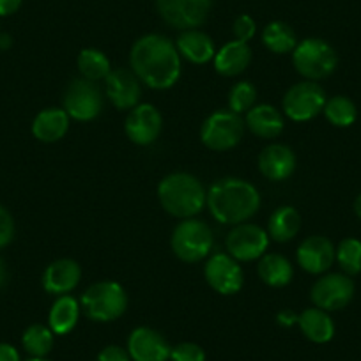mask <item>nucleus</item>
<instances>
[{
	"label": "nucleus",
	"instance_id": "423d86ee",
	"mask_svg": "<svg viewBox=\"0 0 361 361\" xmlns=\"http://www.w3.org/2000/svg\"><path fill=\"white\" fill-rule=\"evenodd\" d=\"M170 245L177 259L183 262H199L206 259L213 248V231L202 220L188 218L173 228Z\"/></svg>",
	"mask_w": 361,
	"mask_h": 361
},
{
	"label": "nucleus",
	"instance_id": "cd10ccee",
	"mask_svg": "<svg viewBox=\"0 0 361 361\" xmlns=\"http://www.w3.org/2000/svg\"><path fill=\"white\" fill-rule=\"evenodd\" d=\"M262 43L273 54H290L298 47V37L294 30L283 22L267 23L262 32Z\"/></svg>",
	"mask_w": 361,
	"mask_h": 361
},
{
	"label": "nucleus",
	"instance_id": "bb28decb",
	"mask_svg": "<svg viewBox=\"0 0 361 361\" xmlns=\"http://www.w3.org/2000/svg\"><path fill=\"white\" fill-rule=\"evenodd\" d=\"M301 216L294 207L282 206L271 214L267 224V234L279 243H287L300 232Z\"/></svg>",
	"mask_w": 361,
	"mask_h": 361
},
{
	"label": "nucleus",
	"instance_id": "393cba45",
	"mask_svg": "<svg viewBox=\"0 0 361 361\" xmlns=\"http://www.w3.org/2000/svg\"><path fill=\"white\" fill-rule=\"evenodd\" d=\"M80 319V303L73 296H59L48 314V326L54 335H68Z\"/></svg>",
	"mask_w": 361,
	"mask_h": 361
},
{
	"label": "nucleus",
	"instance_id": "f8f14e48",
	"mask_svg": "<svg viewBox=\"0 0 361 361\" xmlns=\"http://www.w3.org/2000/svg\"><path fill=\"white\" fill-rule=\"evenodd\" d=\"M310 294L314 305L321 310H342L354 298V282L343 273H331L319 279L312 287Z\"/></svg>",
	"mask_w": 361,
	"mask_h": 361
},
{
	"label": "nucleus",
	"instance_id": "aec40b11",
	"mask_svg": "<svg viewBox=\"0 0 361 361\" xmlns=\"http://www.w3.org/2000/svg\"><path fill=\"white\" fill-rule=\"evenodd\" d=\"M252 62V48L243 41H231L224 44L214 55V68L224 76H238Z\"/></svg>",
	"mask_w": 361,
	"mask_h": 361
},
{
	"label": "nucleus",
	"instance_id": "b1692460",
	"mask_svg": "<svg viewBox=\"0 0 361 361\" xmlns=\"http://www.w3.org/2000/svg\"><path fill=\"white\" fill-rule=\"evenodd\" d=\"M301 333L314 343H328L335 336V322L329 314L321 308H307L298 317Z\"/></svg>",
	"mask_w": 361,
	"mask_h": 361
},
{
	"label": "nucleus",
	"instance_id": "79ce46f5",
	"mask_svg": "<svg viewBox=\"0 0 361 361\" xmlns=\"http://www.w3.org/2000/svg\"><path fill=\"white\" fill-rule=\"evenodd\" d=\"M11 43V36H8V34H0V48H9Z\"/></svg>",
	"mask_w": 361,
	"mask_h": 361
},
{
	"label": "nucleus",
	"instance_id": "2eb2a0df",
	"mask_svg": "<svg viewBox=\"0 0 361 361\" xmlns=\"http://www.w3.org/2000/svg\"><path fill=\"white\" fill-rule=\"evenodd\" d=\"M170 350L172 347L161 333L147 326L133 329L128 338V353L133 361H169Z\"/></svg>",
	"mask_w": 361,
	"mask_h": 361
},
{
	"label": "nucleus",
	"instance_id": "5701e85b",
	"mask_svg": "<svg viewBox=\"0 0 361 361\" xmlns=\"http://www.w3.org/2000/svg\"><path fill=\"white\" fill-rule=\"evenodd\" d=\"M69 116L64 109H47L36 116L32 123V135L39 142H57L68 133Z\"/></svg>",
	"mask_w": 361,
	"mask_h": 361
},
{
	"label": "nucleus",
	"instance_id": "e433bc0d",
	"mask_svg": "<svg viewBox=\"0 0 361 361\" xmlns=\"http://www.w3.org/2000/svg\"><path fill=\"white\" fill-rule=\"evenodd\" d=\"M98 361H131L128 349L121 345H106L98 354Z\"/></svg>",
	"mask_w": 361,
	"mask_h": 361
},
{
	"label": "nucleus",
	"instance_id": "c03bdc74",
	"mask_svg": "<svg viewBox=\"0 0 361 361\" xmlns=\"http://www.w3.org/2000/svg\"><path fill=\"white\" fill-rule=\"evenodd\" d=\"M27 361H50V360H47V357H30V360Z\"/></svg>",
	"mask_w": 361,
	"mask_h": 361
},
{
	"label": "nucleus",
	"instance_id": "58836bf2",
	"mask_svg": "<svg viewBox=\"0 0 361 361\" xmlns=\"http://www.w3.org/2000/svg\"><path fill=\"white\" fill-rule=\"evenodd\" d=\"M23 0H0V16H9L16 13Z\"/></svg>",
	"mask_w": 361,
	"mask_h": 361
},
{
	"label": "nucleus",
	"instance_id": "0eeeda50",
	"mask_svg": "<svg viewBox=\"0 0 361 361\" xmlns=\"http://www.w3.org/2000/svg\"><path fill=\"white\" fill-rule=\"evenodd\" d=\"M245 124L238 114L231 110H218L204 121L200 128L202 144L211 151H228L241 142Z\"/></svg>",
	"mask_w": 361,
	"mask_h": 361
},
{
	"label": "nucleus",
	"instance_id": "473e14b6",
	"mask_svg": "<svg viewBox=\"0 0 361 361\" xmlns=\"http://www.w3.org/2000/svg\"><path fill=\"white\" fill-rule=\"evenodd\" d=\"M257 89L250 82H238L228 92V109L234 114L248 112L255 106Z\"/></svg>",
	"mask_w": 361,
	"mask_h": 361
},
{
	"label": "nucleus",
	"instance_id": "f704fd0d",
	"mask_svg": "<svg viewBox=\"0 0 361 361\" xmlns=\"http://www.w3.org/2000/svg\"><path fill=\"white\" fill-rule=\"evenodd\" d=\"M232 32H234V37L238 41H243V43H248L257 32V25L253 22L252 16L241 15L235 18L234 25H232Z\"/></svg>",
	"mask_w": 361,
	"mask_h": 361
},
{
	"label": "nucleus",
	"instance_id": "c756f323",
	"mask_svg": "<svg viewBox=\"0 0 361 361\" xmlns=\"http://www.w3.org/2000/svg\"><path fill=\"white\" fill-rule=\"evenodd\" d=\"M22 345L30 357H47L54 349V331L50 326H29L23 331Z\"/></svg>",
	"mask_w": 361,
	"mask_h": 361
},
{
	"label": "nucleus",
	"instance_id": "412c9836",
	"mask_svg": "<svg viewBox=\"0 0 361 361\" xmlns=\"http://www.w3.org/2000/svg\"><path fill=\"white\" fill-rule=\"evenodd\" d=\"M176 48L179 55L193 64H206L216 55L213 39L197 29L183 30V34L177 37Z\"/></svg>",
	"mask_w": 361,
	"mask_h": 361
},
{
	"label": "nucleus",
	"instance_id": "9b49d317",
	"mask_svg": "<svg viewBox=\"0 0 361 361\" xmlns=\"http://www.w3.org/2000/svg\"><path fill=\"white\" fill-rule=\"evenodd\" d=\"M228 255L238 262H250L260 259L269 246V234L262 227L253 224H239L228 232L227 241Z\"/></svg>",
	"mask_w": 361,
	"mask_h": 361
},
{
	"label": "nucleus",
	"instance_id": "f03ea898",
	"mask_svg": "<svg viewBox=\"0 0 361 361\" xmlns=\"http://www.w3.org/2000/svg\"><path fill=\"white\" fill-rule=\"evenodd\" d=\"M206 206L220 224L239 225L259 211L260 195L255 186L246 180L225 177L211 185Z\"/></svg>",
	"mask_w": 361,
	"mask_h": 361
},
{
	"label": "nucleus",
	"instance_id": "c85d7f7f",
	"mask_svg": "<svg viewBox=\"0 0 361 361\" xmlns=\"http://www.w3.org/2000/svg\"><path fill=\"white\" fill-rule=\"evenodd\" d=\"M78 71L82 78L90 80V82H99L110 75V61L102 50L96 48H85L78 55Z\"/></svg>",
	"mask_w": 361,
	"mask_h": 361
},
{
	"label": "nucleus",
	"instance_id": "f257e3e1",
	"mask_svg": "<svg viewBox=\"0 0 361 361\" xmlns=\"http://www.w3.org/2000/svg\"><path fill=\"white\" fill-rule=\"evenodd\" d=\"M130 64L137 78L156 90L170 89L180 76L179 51L161 34L142 36L131 48Z\"/></svg>",
	"mask_w": 361,
	"mask_h": 361
},
{
	"label": "nucleus",
	"instance_id": "dca6fc26",
	"mask_svg": "<svg viewBox=\"0 0 361 361\" xmlns=\"http://www.w3.org/2000/svg\"><path fill=\"white\" fill-rule=\"evenodd\" d=\"M296 257L301 269L312 275H321L333 266L336 259V250L324 235H312L301 243Z\"/></svg>",
	"mask_w": 361,
	"mask_h": 361
},
{
	"label": "nucleus",
	"instance_id": "4be33fe9",
	"mask_svg": "<svg viewBox=\"0 0 361 361\" xmlns=\"http://www.w3.org/2000/svg\"><path fill=\"white\" fill-rule=\"evenodd\" d=\"M246 126L259 138H276L283 131V117L273 105H259L246 112Z\"/></svg>",
	"mask_w": 361,
	"mask_h": 361
},
{
	"label": "nucleus",
	"instance_id": "ea45409f",
	"mask_svg": "<svg viewBox=\"0 0 361 361\" xmlns=\"http://www.w3.org/2000/svg\"><path fill=\"white\" fill-rule=\"evenodd\" d=\"M298 317H300V315L294 314L293 310H282L279 315H276V322H279L280 326L290 328V326L298 324Z\"/></svg>",
	"mask_w": 361,
	"mask_h": 361
},
{
	"label": "nucleus",
	"instance_id": "7ed1b4c3",
	"mask_svg": "<svg viewBox=\"0 0 361 361\" xmlns=\"http://www.w3.org/2000/svg\"><path fill=\"white\" fill-rule=\"evenodd\" d=\"M163 209L176 218H193L206 207L207 192L195 176L176 172L166 176L158 186Z\"/></svg>",
	"mask_w": 361,
	"mask_h": 361
},
{
	"label": "nucleus",
	"instance_id": "4468645a",
	"mask_svg": "<svg viewBox=\"0 0 361 361\" xmlns=\"http://www.w3.org/2000/svg\"><path fill=\"white\" fill-rule=\"evenodd\" d=\"M161 114L152 105H137L128 114L126 130L128 138L137 145H151L161 133Z\"/></svg>",
	"mask_w": 361,
	"mask_h": 361
},
{
	"label": "nucleus",
	"instance_id": "f3484780",
	"mask_svg": "<svg viewBox=\"0 0 361 361\" xmlns=\"http://www.w3.org/2000/svg\"><path fill=\"white\" fill-rule=\"evenodd\" d=\"M106 96L112 105L119 110H131L138 105L142 87L137 75L128 69H112L105 78Z\"/></svg>",
	"mask_w": 361,
	"mask_h": 361
},
{
	"label": "nucleus",
	"instance_id": "a211bd4d",
	"mask_svg": "<svg viewBox=\"0 0 361 361\" xmlns=\"http://www.w3.org/2000/svg\"><path fill=\"white\" fill-rule=\"evenodd\" d=\"M82 269L73 259H59L51 262L43 273V287L48 294L66 296L78 286Z\"/></svg>",
	"mask_w": 361,
	"mask_h": 361
},
{
	"label": "nucleus",
	"instance_id": "37998d69",
	"mask_svg": "<svg viewBox=\"0 0 361 361\" xmlns=\"http://www.w3.org/2000/svg\"><path fill=\"white\" fill-rule=\"evenodd\" d=\"M354 213H356L357 218L361 220V193L357 195V199L354 200Z\"/></svg>",
	"mask_w": 361,
	"mask_h": 361
},
{
	"label": "nucleus",
	"instance_id": "6ab92c4d",
	"mask_svg": "<svg viewBox=\"0 0 361 361\" xmlns=\"http://www.w3.org/2000/svg\"><path fill=\"white\" fill-rule=\"evenodd\" d=\"M259 169L269 180H286L296 170V156L283 144H271L260 152Z\"/></svg>",
	"mask_w": 361,
	"mask_h": 361
},
{
	"label": "nucleus",
	"instance_id": "6e6552de",
	"mask_svg": "<svg viewBox=\"0 0 361 361\" xmlns=\"http://www.w3.org/2000/svg\"><path fill=\"white\" fill-rule=\"evenodd\" d=\"M326 92L319 83L315 82H300L290 87L283 96V112L289 119L296 123H305L324 110Z\"/></svg>",
	"mask_w": 361,
	"mask_h": 361
},
{
	"label": "nucleus",
	"instance_id": "7c9ffc66",
	"mask_svg": "<svg viewBox=\"0 0 361 361\" xmlns=\"http://www.w3.org/2000/svg\"><path fill=\"white\" fill-rule=\"evenodd\" d=\"M324 116L333 126L336 128H349L353 126L357 117L356 105L345 96H335L324 105Z\"/></svg>",
	"mask_w": 361,
	"mask_h": 361
},
{
	"label": "nucleus",
	"instance_id": "a19ab883",
	"mask_svg": "<svg viewBox=\"0 0 361 361\" xmlns=\"http://www.w3.org/2000/svg\"><path fill=\"white\" fill-rule=\"evenodd\" d=\"M6 282H8V269H6L4 260L0 259V289L6 286Z\"/></svg>",
	"mask_w": 361,
	"mask_h": 361
},
{
	"label": "nucleus",
	"instance_id": "1a4fd4ad",
	"mask_svg": "<svg viewBox=\"0 0 361 361\" xmlns=\"http://www.w3.org/2000/svg\"><path fill=\"white\" fill-rule=\"evenodd\" d=\"M64 110L71 119L92 121L102 114L103 110V94L102 89L96 82L85 78L73 80L64 92Z\"/></svg>",
	"mask_w": 361,
	"mask_h": 361
},
{
	"label": "nucleus",
	"instance_id": "4c0bfd02",
	"mask_svg": "<svg viewBox=\"0 0 361 361\" xmlns=\"http://www.w3.org/2000/svg\"><path fill=\"white\" fill-rule=\"evenodd\" d=\"M0 361H22L18 349L11 343L0 342Z\"/></svg>",
	"mask_w": 361,
	"mask_h": 361
},
{
	"label": "nucleus",
	"instance_id": "2f4dec72",
	"mask_svg": "<svg viewBox=\"0 0 361 361\" xmlns=\"http://www.w3.org/2000/svg\"><path fill=\"white\" fill-rule=\"evenodd\" d=\"M336 262L342 267L343 275L354 276L361 273V241L354 238L340 241L336 248Z\"/></svg>",
	"mask_w": 361,
	"mask_h": 361
},
{
	"label": "nucleus",
	"instance_id": "39448f33",
	"mask_svg": "<svg viewBox=\"0 0 361 361\" xmlns=\"http://www.w3.org/2000/svg\"><path fill=\"white\" fill-rule=\"evenodd\" d=\"M293 62L296 71L310 82L328 78L338 64L335 48L319 37H310L294 48Z\"/></svg>",
	"mask_w": 361,
	"mask_h": 361
},
{
	"label": "nucleus",
	"instance_id": "c9c22d12",
	"mask_svg": "<svg viewBox=\"0 0 361 361\" xmlns=\"http://www.w3.org/2000/svg\"><path fill=\"white\" fill-rule=\"evenodd\" d=\"M15 238V220L11 213L0 204V250L6 248Z\"/></svg>",
	"mask_w": 361,
	"mask_h": 361
},
{
	"label": "nucleus",
	"instance_id": "9d476101",
	"mask_svg": "<svg viewBox=\"0 0 361 361\" xmlns=\"http://www.w3.org/2000/svg\"><path fill=\"white\" fill-rule=\"evenodd\" d=\"M158 13L173 29H197L209 16L213 0H156Z\"/></svg>",
	"mask_w": 361,
	"mask_h": 361
},
{
	"label": "nucleus",
	"instance_id": "ddd939ff",
	"mask_svg": "<svg viewBox=\"0 0 361 361\" xmlns=\"http://www.w3.org/2000/svg\"><path fill=\"white\" fill-rule=\"evenodd\" d=\"M204 275H206L211 289L224 296L238 294L245 282V275H243L239 262L227 253H214L213 257H209L206 267H204Z\"/></svg>",
	"mask_w": 361,
	"mask_h": 361
},
{
	"label": "nucleus",
	"instance_id": "a878e982",
	"mask_svg": "<svg viewBox=\"0 0 361 361\" xmlns=\"http://www.w3.org/2000/svg\"><path fill=\"white\" fill-rule=\"evenodd\" d=\"M293 264L279 253H264L259 262V276L271 287H286L293 280Z\"/></svg>",
	"mask_w": 361,
	"mask_h": 361
},
{
	"label": "nucleus",
	"instance_id": "72a5a7b5",
	"mask_svg": "<svg viewBox=\"0 0 361 361\" xmlns=\"http://www.w3.org/2000/svg\"><path fill=\"white\" fill-rule=\"evenodd\" d=\"M170 360L172 361H206V353L200 345L193 342H183L179 345L172 347L170 350Z\"/></svg>",
	"mask_w": 361,
	"mask_h": 361
},
{
	"label": "nucleus",
	"instance_id": "20e7f679",
	"mask_svg": "<svg viewBox=\"0 0 361 361\" xmlns=\"http://www.w3.org/2000/svg\"><path fill=\"white\" fill-rule=\"evenodd\" d=\"M128 308V296L117 282H98L82 296V310L90 321L110 322L119 319Z\"/></svg>",
	"mask_w": 361,
	"mask_h": 361
}]
</instances>
